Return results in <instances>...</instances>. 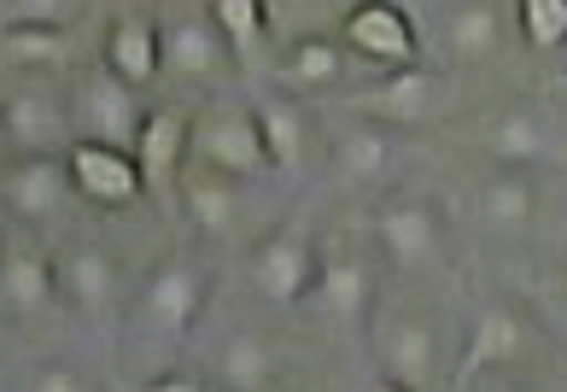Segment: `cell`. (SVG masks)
<instances>
[{
    "instance_id": "6da1fadb",
    "label": "cell",
    "mask_w": 567,
    "mask_h": 392,
    "mask_svg": "<svg viewBox=\"0 0 567 392\" xmlns=\"http://www.w3.org/2000/svg\"><path fill=\"white\" fill-rule=\"evenodd\" d=\"M194 164H212L223 176H240V182H264L276 176L264 147V130H258V112L246 106H205L194 117Z\"/></svg>"
},
{
    "instance_id": "7a4b0ae2",
    "label": "cell",
    "mask_w": 567,
    "mask_h": 392,
    "mask_svg": "<svg viewBox=\"0 0 567 392\" xmlns=\"http://www.w3.org/2000/svg\"><path fill=\"white\" fill-rule=\"evenodd\" d=\"M374 363H381V381L398 392H433L451 386L445 363H439V340L422 317L410 311H381L374 317Z\"/></svg>"
},
{
    "instance_id": "3957f363",
    "label": "cell",
    "mask_w": 567,
    "mask_h": 392,
    "mask_svg": "<svg viewBox=\"0 0 567 392\" xmlns=\"http://www.w3.org/2000/svg\"><path fill=\"white\" fill-rule=\"evenodd\" d=\"M317 276H322V252H317V240H310L299 223L269 229L258 246H251V258H246V281L258 287L269 305L310 299L317 293Z\"/></svg>"
},
{
    "instance_id": "277c9868",
    "label": "cell",
    "mask_w": 567,
    "mask_h": 392,
    "mask_svg": "<svg viewBox=\"0 0 567 392\" xmlns=\"http://www.w3.org/2000/svg\"><path fill=\"white\" fill-rule=\"evenodd\" d=\"M340 41H346V53L369 59V65H386V71L422 65V35H415V18L398 0H357L340 18Z\"/></svg>"
},
{
    "instance_id": "5b68a950",
    "label": "cell",
    "mask_w": 567,
    "mask_h": 392,
    "mask_svg": "<svg viewBox=\"0 0 567 392\" xmlns=\"http://www.w3.org/2000/svg\"><path fill=\"white\" fill-rule=\"evenodd\" d=\"M374 240H381L392 270H404V276L433 270V264L445 258V217H439L422 194H398L374 212Z\"/></svg>"
},
{
    "instance_id": "8992f818",
    "label": "cell",
    "mask_w": 567,
    "mask_h": 392,
    "mask_svg": "<svg viewBox=\"0 0 567 392\" xmlns=\"http://www.w3.org/2000/svg\"><path fill=\"white\" fill-rule=\"evenodd\" d=\"M65 171H71V188L82 199L106 205V212H123V205H135L146 194L141 158L130 147H112V141H94V135L65 147Z\"/></svg>"
},
{
    "instance_id": "52a82bcc",
    "label": "cell",
    "mask_w": 567,
    "mask_h": 392,
    "mask_svg": "<svg viewBox=\"0 0 567 392\" xmlns=\"http://www.w3.org/2000/svg\"><path fill=\"white\" fill-rule=\"evenodd\" d=\"M205 293H212V276H205V264H194V258H171L164 270L146 276L141 322H146V328H158V334H171V340H182L187 328L199 322Z\"/></svg>"
},
{
    "instance_id": "ba28073f",
    "label": "cell",
    "mask_w": 567,
    "mask_h": 392,
    "mask_svg": "<svg viewBox=\"0 0 567 392\" xmlns=\"http://www.w3.org/2000/svg\"><path fill=\"white\" fill-rule=\"evenodd\" d=\"M65 194H76V188H71V171L59 153H18L7 182H0V199H7V212L18 223H53Z\"/></svg>"
},
{
    "instance_id": "9c48e42d",
    "label": "cell",
    "mask_w": 567,
    "mask_h": 392,
    "mask_svg": "<svg viewBox=\"0 0 567 392\" xmlns=\"http://www.w3.org/2000/svg\"><path fill=\"white\" fill-rule=\"evenodd\" d=\"M520 358H527V322H520L509 305H486L468 328V345H462V358L451 369V386H474L480 375L509 369Z\"/></svg>"
},
{
    "instance_id": "30bf717a",
    "label": "cell",
    "mask_w": 567,
    "mask_h": 392,
    "mask_svg": "<svg viewBox=\"0 0 567 392\" xmlns=\"http://www.w3.org/2000/svg\"><path fill=\"white\" fill-rule=\"evenodd\" d=\"M59 299V270L53 258L30 240H7L0 246V311L30 322V317H48Z\"/></svg>"
},
{
    "instance_id": "8fae6325",
    "label": "cell",
    "mask_w": 567,
    "mask_h": 392,
    "mask_svg": "<svg viewBox=\"0 0 567 392\" xmlns=\"http://www.w3.org/2000/svg\"><path fill=\"white\" fill-rule=\"evenodd\" d=\"M439 106V76L422 65H404V71H386L374 89L351 94V112H363L386 130H410V123H427Z\"/></svg>"
},
{
    "instance_id": "7c38bea8",
    "label": "cell",
    "mask_w": 567,
    "mask_h": 392,
    "mask_svg": "<svg viewBox=\"0 0 567 392\" xmlns=\"http://www.w3.org/2000/svg\"><path fill=\"white\" fill-rule=\"evenodd\" d=\"M235 48L223 41V30L212 18H176L164 30V71H176L182 82H212V76H228L235 65Z\"/></svg>"
},
{
    "instance_id": "4fadbf2b",
    "label": "cell",
    "mask_w": 567,
    "mask_h": 392,
    "mask_svg": "<svg viewBox=\"0 0 567 392\" xmlns=\"http://www.w3.org/2000/svg\"><path fill=\"white\" fill-rule=\"evenodd\" d=\"M0 141L18 153H59L71 147L65 135V106L48 89H18L7 106H0Z\"/></svg>"
},
{
    "instance_id": "5bb4252c",
    "label": "cell",
    "mask_w": 567,
    "mask_h": 392,
    "mask_svg": "<svg viewBox=\"0 0 567 392\" xmlns=\"http://www.w3.org/2000/svg\"><path fill=\"white\" fill-rule=\"evenodd\" d=\"M187 147H194V112L187 106H158L146 112L141 135H135V158H141V176L146 188H171Z\"/></svg>"
},
{
    "instance_id": "9a60e30c",
    "label": "cell",
    "mask_w": 567,
    "mask_h": 392,
    "mask_svg": "<svg viewBox=\"0 0 567 392\" xmlns=\"http://www.w3.org/2000/svg\"><path fill=\"white\" fill-rule=\"evenodd\" d=\"M82 135H94V141H112V147H130L135 153V135H141V123H146V112H141V100H135V89L123 76H94L89 89H82Z\"/></svg>"
},
{
    "instance_id": "2e32d148",
    "label": "cell",
    "mask_w": 567,
    "mask_h": 392,
    "mask_svg": "<svg viewBox=\"0 0 567 392\" xmlns=\"http://www.w3.org/2000/svg\"><path fill=\"white\" fill-rule=\"evenodd\" d=\"M182 205H187V217H194V229L199 235H235L240 229V217H246V194H240V176H223L212 171V164H194L182 182Z\"/></svg>"
},
{
    "instance_id": "e0dca14e",
    "label": "cell",
    "mask_w": 567,
    "mask_h": 392,
    "mask_svg": "<svg viewBox=\"0 0 567 392\" xmlns=\"http://www.w3.org/2000/svg\"><path fill=\"white\" fill-rule=\"evenodd\" d=\"M276 82H287L292 94H328L346 82V41L340 35H292V48L276 59Z\"/></svg>"
},
{
    "instance_id": "ac0fdd59",
    "label": "cell",
    "mask_w": 567,
    "mask_h": 392,
    "mask_svg": "<svg viewBox=\"0 0 567 392\" xmlns=\"http://www.w3.org/2000/svg\"><path fill=\"white\" fill-rule=\"evenodd\" d=\"M468 212H474L480 229H492V235H520V229L538 217V188L527 182V171L503 164V176H486V182L474 188Z\"/></svg>"
},
{
    "instance_id": "d6986e66",
    "label": "cell",
    "mask_w": 567,
    "mask_h": 392,
    "mask_svg": "<svg viewBox=\"0 0 567 392\" xmlns=\"http://www.w3.org/2000/svg\"><path fill=\"white\" fill-rule=\"evenodd\" d=\"M106 65H112V76L130 82V89H146V82L164 71V30L141 12H123L106 35Z\"/></svg>"
},
{
    "instance_id": "ffe728a7",
    "label": "cell",
    "mask_w": 567,
    "mask_h": 392,
    "mask_svg": "<svg viewBox=\"0 0 567 392\" xmlns=\"http://www.w3.org/2000/svg\"><path fill=\"white\" fill-rule=\"evenodd\" d=\"M53 270H59V293H65L82 317H100L112 305V287H117V264L100 252V246L89 240H76L65 246V252L53 258Z\"/></svg>"
},
{
    "instance_id": "44dd1931",
    "label": "cell",
    "mask_w": 567,
    "mask_h": 392,
    "mask_svg": "<svg viewBox=\"0 0 567 392\" xmlns=\"http://www.w3.org/2000/svg\"><path fill=\"white\" fill-rule=\"evenodd\" d=\"M317 299H322L328 322L357 328V322H369V305H374V276L363 270V258H351V252H333V258H322Z\"/></svg>"
},
{
    "instance_id": "7402d4cb",
    "label": "cell",
    "mask_w": 567,
    "mask_h": 392,
    "mask_svg": "<svg viewBox=\"0 0 567 392\" xmlns=\"http://www.w3.org/2000/svg\"><path fill=\"white\" fill-rule=\"evenodd\" d=\"M474 141H480V153L486 158H497V164H515V171H527V164H538L544 153H550V135H544V123L533 117V112H497V117H486L474 130Z\"/></svg>"
},
{
    "instance_id": "603a6c76",
    "label": "cell",
    "mask_w": 567,
    "mask_h": 392,
    "mask_svg": "<svg viewBox=\"0 0 567 392\" xmlns=\"http://www.w3.org/2000/svg\"><path fill=\"white\" fill-rule=\"evenodd\" d=\"M217 381L235 386V392H264L281 381V352L276 340L264 334H228L223 352H217Z\"/></svg>"
},
{
    "instance_id": "cb8c5ba5",
    "label": "cell",
    "mask_w": 567,
    "mask_h": 392,
    "mask_svg": "<svg viewBox=\"0 0 567 392\" xmlns=\"http://www.w3.org/2000/svg\"><path fill=\"white\" fill-rule=\"evenodd\" d=\"M0 59L12 71H53L71 59V35L65 24H41V18H12L0 30Z\"/></svg>"
},
{
    "instance_id": "d4e9b609",
    "label": "cell",
    "mask_w": 567,
    "mask_h": 392,
    "mask_svg": "<svg viewBox=\"0 0 567 392\" xmlns=\"http://www.w3.org/2000/svg\"><path fill=\"white\" fill-rule=\"evenodd\" d=\"M333 164H340V182H357V188L386 182V171H392V135H386V123L369 117V130L340 135V141H333Z\"/></svg>"
},
{
    "instance_id": "484cf974",
    "label": "cell",
    "mask_w": 567,
    "mask_h": 392,
    "mask_svg": "<svg viewBox=\"0 0 567 392\" xmlns=\"http://www.w3.org/2000/svg\"><path fill=\"white\" fill-rule=\"evenodd\" d=\"M212 24L240 59H251L276 30V12H269V0H212Z\"/></svg>"
},
{
    "instance_id": "4316f807",
    "label": "cell",
    "mask_w": 567,
    "mask_h": 392,
    "mask_svg": "<svg viewBox=\"0 0 567 392\" xmlns=\"http://www.w3.org/2000/svg\"><path fill=\"white\" fill-rule=\"evenodd\" d=\"M258 130H264V147L276 171H299L305 164V117L292 112V100H258Z\"/></svg>"
},
{
    "instance_id": "83f0119b",
    "label": "cell",
    "mask_w": 567,
    "mask_h": 392,
    "mask_svg": "<svg viewBox=\"0 0 567 392\" xmlns=\"http://www.w3.org/2000/svg\"><path fill=\"white\" fill-rule=\"evenodd\" d=\"M445 41H451L456 59H486V53L497 48V12L486 7V0H468V7H456L451 24H445Z\"/></svg>"
},
{
    "instance_id": "f1b7e54d",
    "label": "cell",
    "mask_w": 567,
    "mask_h": 392,
    "mask_svg": "<svg viewBox=\"0 0 567 392\" xmlns=\"http://www.w3.org/2000/svg\"><path fill=\"white\" fill-rule=\"evenodd\" d=\"M520 18V41L538 53H561L567 48V0H515Z\"/></svg>"
},
{
    "instance_id": "f546056e",
    "label": "cell",
    "mask_w": 567,
    "mask_h": 392,
    "mask_svg": "<svg viewBox=\"0 0 567 392\" xmlns=\"http://www.w3.org/2000/svg\"><path fill=\"white\" fill-rule=\"evenodd\" d=\"M333 7H340V0H269V12L287 18V24H322Z\"/></svg>"
},
{
    "instance_id": "4dcf8cb0",
    "label": "cell",
    "mask_w": 567,
    "mask_h": 392,
    "mask_svg": "<svg viewBox=\"0 0 567 392\" xmlns=\"http://www.w3.org/2000/svg\"><path fill=\"white\" fill-rule=\"evenodd\" d=\"M12 18H41V24H59V12H65V0H7Z\"/></svg>"
},
{
    "instance_id": "1f68e13d",
    "label": "cell",
    "mask_w": 567,
    "mask_h": 392,
    "mask_svg": "<svg viewBox=\"0 0 567 392\" xmlns=\"http://www.w3.org/2000/svg\"><path fill=\"white\" fill-rule=\"evenodd\" d=\"M82 386H89V381H82L76 369H53V375H35L30 381V392H82Z\"/></svg>"
},
{
    "instance_id": "d6a6232c",
    "label": "cell",
    "mask_w": 567,
    "mask_h": 392,
    "mask_svg": "<svg viewBox=\"0 0 567 392\" xmlns=\"http://www.w3.org/2000/svg\"><path fill=\"white\" fill-rule=\"evenodd\" d=\"M550 322H556V334L567 340V287H561V293H556V305H550Z\"/></svg>"
},
{
    "instance_id": "836d02e7",
    "label": "cell",
    "mask_w": 567,
    "mask_h": 392,
    "mask_svg": "<svg viewBox=\"0 0 567 392\" xmlns=\"http://www.w3.org/2000/svg\"><path fill=\"white\" fill-rule=\"evenodd\" d=\"M550 89H556V94H567V71H556V76H550Z\"/></svg>"
}]
</instances>
